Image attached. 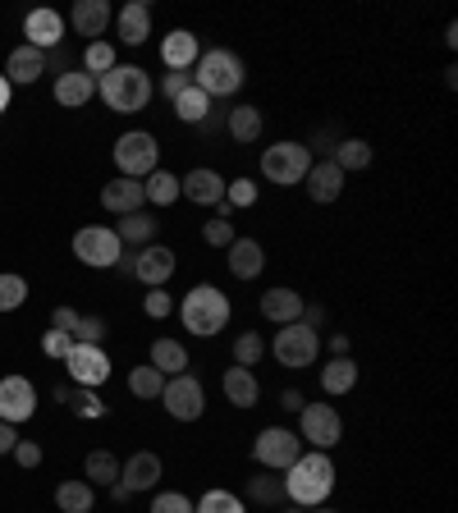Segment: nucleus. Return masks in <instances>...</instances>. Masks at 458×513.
<instances>
[{
  "label": "nucleus",
  "instance_id": "obj_51",
  "mask_svg": "<svg viewBox=\"0 0 458 513\" xmlns=\"http://www.w3.org/2000/svg\"><path fill=\"white\" fill-rule=\"evenodd\" d=\"M184 88H193V74H179V69H170V74L161 78V92H165V97H170V101H175Z\"/></svg>",
  "mask_w": 458,
  "mask_h": 513
},
{
  "label": "nucleus",
  "instance_id": "obj_60",
  "mask_svg": "<svg viewBox=\"0 0 458 513\" xmlns=\"http://www.w3.org/2000/svg\"><path fill=\"white\" fill-rule=\"evenodd\" d=\"M307 513H339V509H330V504H317V509H307Z\"/></svg>",
  "mask_w": 458,
  "mask_h": 513
},
{
  "label": "nucleus",
  "instance_id": "obj_3",
  "mask_svg": "<svg viewBox=\"0 0 458 513\" xmlns=\"http://www.w3.org/2000/svg\"><path fill=\"white\" fill-rule=\"evenodd\" d=\"M243 78H248L243 60L234 51H225V46L202 51V55H197V65H193V88H202L211 101H216V97H234V92L243 88Z\"/></svg>",
  "mask_w": 458,
  "mask_h": 513
},
{
  "label": "nucleus",
  "instance_id": "obj_44",
  "mask_svg": "<svg viewBox=\"0 0 458 513\" xmlns=\"http://www.w3.org/2000/svg\"><path fill=\"white\" fill-rule=\"evenodd\" d=\"M225 202H229V207H252V202H257V184H252L248 175H243V179H225Z\"/></svg>",
  "mask_w": 458,
  "mask_h": 513
},
{
  "label": "nucleus",
  "instance_id": "obj_5",
  "mask_svg": "<svg viewBox=\"0 0 458 513\" xmlns=\"http://www.w3.org/2000/svg\"><path fill=\"white\" fill-rule=\"evenodd\" d=\"M275 362L280 367H289V372H303V367H312L321 353V335L312 326H303V321H289V326L275 330V344H271Z\"/></svg>",
  "mask_w": 458,
  "mask_h": 513
},
{
  "label": "nucleus",
  "instance_id": "obj_36",
  "mask_svg": "<svg viewBox=\"0 0 458 513\" xmlns=\"http://www.w3.org/2000/svg\"><path fill=\"white\" fill-rule=\"evenodd\" d=\"M175 115H179L184 124H193V129H197V124L211 115V97H207L202 88H184V92L175 97Z\"/></svg>",
  "mask_w": 458,
  "mask_h": 513
},
{
  "label": "nucleus",
  "instance_id": "obj_49",
  "mask_svg": "<svg viewBox=\"0 0 458 513\" xmlns=\"http://www.w3.org/2000/svg\"><path fill=\"white\" fill-rule=\"evenodd\" d=\"M69 349H74V339H69L65 330H46V335H42V353H46V358H65Z\"/></svg>",
  "mask_w": 458,
  "mask_h": 513
},
{
  "label": "nucleus",
  "instance_id": "obj_23",
  "mask_svg": "<svg viewBox=\"0 0 458 513\" xmlns=\"http://www.w3.org/2000/svg\"><path fill=\"white\" fill-rule=\"evenodd\" d=\"M197 55H202V42H197V33H188V28H170L161 42V60L165 69H193L197 65Z\"/></svg>",
  "mask_w": 458,
  "mask_h": 513
},
{
  "label": "nucleus",
  "instance_id": "obj_58",
  "mask_svg": "<svg viewBox=\"0 0 458 513\" xmlns=\"http://www.w3.org/2000/svg\"><path fill=\"white\" fill-rule=\"evenodd\" d=\"M10 78H5V74H0V115H5V110H10Z\"/></svg>",
  "mask_w": 458,
  "mask_h": 513
},
{
  "label": "nucleus",
  "instance_id": "obj_45",
  "mask_svg": "<svg viewBox=\"0 0 458 513\" xmlns=\"http://www.w3.org/2000/svg\"><path fill=\"white\" fill-rule=\"evenodd\" d=\"M152 513H193V500L184 491H161L152 500Z\"/></svg>",
  "mask_w": 458,
  "mask_h": 513
},
{
  "label": "nucleus",
  "instance_id": "obj_32",
  "mask_svg": "<svg viewBox=\"0 0 458 513\" xmlns=\"http://www.w3.org/2000/svg\"><path fill=\"white\" fill-rule=\"evenodd\" d=\"M248 500L262 504V509H280L284 504V477H275V472H257V477H248Z\"/></svg>",
  "mask_w": 458,
  "mask_h": 513
},
{
  "label": "nucleus",
  "instance_id": "obj_40",
  "mask_svg": "<svg viewBox=\"0 0 458 513\" xmlns=\"http://www.w3.org/2000/svg\"><path fill=\"white\" fill-rule=\"evenodd\" d=\"M28 303V280L14 271L0 275V312H19V307Z\"/></svg>",
  "mask_w": 458,
  "mask_h": 513
},
{
  "label": "nucleus",
  "instance_id": "obj_43",
  "mask_svg": "<svg viewBox=\"0 0 458 513\" xmlns=\"http://www.w3.org/2000/svg\"><path fill=\"white\" fill-rule=\"evenodd\" d=\"M193 513H248V509H243V500L234 491H207L193 504Z\"/></svg>",
  "mask_w": 458,
  "mask_h": 513
},
{
  "label": "nucleus",
  "instance_id": "obj_7",
  "mask_svg": "<svg viewBox=\"0 0 458 513\" xmlns=\"http://www.w3.org/2000/svg\"><path fill=\"white\" fill-rule=\"evenodd\" d=\"M298 454H303V440H298V431H289V426H266V431H257V440H252V459L266 472H289L298 463Z\"/></svg>",
  "mask_w": 458,
  "mask_h": 513
},
{
  "label": "nucleus",
  "instance_id": "obj_59",
  "mask_svg": "<svg viewBox=\"0 0 458 513\" xmlns=\"http://www.w3.org/2000/svg\"><path fill=\"white\" fill-rule=\"evenodd\" d=\"M280 509H284V513H307L303 504H280Z\"/></svg>",
  "mask_w": 458,
  "mask_h": 513
},
{
  "label": "nucleus",
  "instance_id": "obj_27",
  "mask_svg": "<svg viewBox=\"0 0 458 513\" xmlns=\"http://www.w3.org/2000/svg\"><path fill=\"white\" fill-rule=\"evenodd\" d=\"M220 390H225V399L234 408H257V399H262V385H257L252 367H229V372L220 376Z\"/></svg>",
  "mask_w": 458,
  "mask_h": 513
},
{
  "label": "nucleus",
  "instance_id": "obj_35",
  "mask_svg": "<svg viewBox=\"0 0 458 513\" xmlns=\"http://www.w3.org/2000/svg\"><path fill=\"white\" fill-rule=\"evenodd\" d=\"M142 193H147V202H152V207H175L179 179L170 175V170H152V175L142 179Z\"/></svg>",
  "mask_w": 458,
  "mask_h": 513
},
{
  "label": "nucleus",
  "instance_id": "obj_4",
  "mask_svg": "<svg viewBox=\"0 0 458 513\" xmlns=\"http://www.w3.org/2000/svg\"><path fill=\"white\" fill-rule=\"evenodd\" d=\"M97 88H101V101H106L115 115H133V110H142L152 101V78L138 65H115L110 74L97 78Z\"/></svg>",
  "mask_w": 458,
  "mask_h": 513
},
{
  "label": "nucleus",
  "instance_id": "obj_6",
  "mask_svg": "<svg viewBox=\"0 0 458 513\" xmlns=\"http://www.w3.org/2000/svg\"><path fill=\"white\" fill-rule=\"evenodd\" d=\"M312 170V147L307 142H275L262 152V175L280 188L303 184V175Z\"/></svg>",
  "mask_w": 458,
  "mask_h": 513
},
{
  "label": "nucleus",
  "instance_id": "obj_17",
  "mask_svg": "<svg viewBox=\"0 0 458 513\" xmlns=\"http://www.w3.org/2000/svg\"><path fill=\"white\" fill-rule=\"evenodd\" d=\"M179 197L197 202V207H220V202H225V179H220L216 170H207V165H197V170H188V175L179 179Z\"/></svg>",
  "mask_w": 458,
  "mask_h": 513
},
{
  "label": "nucleus",
  "instance_id": "obj_14",
  "mask_svg": "<svg viewBox=\"0 0 458 513\" xmlns=\"http://www.w3.org/2000/svg\"><path fill=\"white\" fill-rule=\"evenodd\" d=\"M175 266H179V257H175V248H161V243H147V248H138V257L129 262V271L138 275L147 289H161L170 275H175Z\"/></svg>",
  "mask_w": 458,
  "mask_h": 513
},
{
  "label": "nucleus",
  "instance_id": "obj_2",
  "mask_svg": "<svg viewBox=\"0 0 458 513\" xmlns=\"http://www.w3.org/2000/svg\"><path fill=\"white\" fill-rule=\"evenodd\" d=\"M229 294L225 289H216V284H193L184 294V303H179V321H184V330L188 335H202V339H211V335H220V330L229 326Z\"/></svg>",
  "mask_w": 458,
  "mask_h": 513
},
{
  "label": "nucleus",
  "instance_id": "obj_30",
  "mask_svg": "<svg viewBox=\"0 0 458 513\" xmlns=\"http://www.w3.org/2000/svg\"><path fill=\"white\" fill-rule=\"evenodd\" d=\"M358 385V362L353 358H330L321 367V390L326 394H349Z\"/></svg>",
  "mask_w": 458,
  "mask_h": 513
},
{
  "label": "nucleus",
  "instance_id": "obj_41",
  "mask_svg": "<svg viewBox=\"0 0 458 513\" xmlns=\"http://www.w3.org/2000/svg\"><path fill=\"white\" fill-rule=\"evenodd\" d=\"M266 353V339L257 335V330H243L239 339H234V367H257Z\"/></svg>",
  "mask_w": 458,
  "mask_h": 513
},
{
  "label": "nucleus",
  "instance_id": "obj_34",
  "mask_svg": "<svg viewBox=\"0 0 458 513\" xmlns=\"http://www.w3.org/2000/svg\"><path fill=\"white\" fill-rule=\"evenodd\" d=\"M330 161L349 175V170H367L371 165V142L367 138H344V142H335V156Z\"/></svg>",
  "mask_w": 458,
  "mask_h": 513
},
{
  "label": "nucleus",
  "instance_id": "obj_10",
  "mask_svg": "<svg viewBox=\"0 0 458 513\" xmlns=\"http://www.w3.org/2000/svg\"><path fill=\"white\" fill-rule=\"evenodd\" d=\"M298 440L321 449V454H330V449L344 440V417L330 404H303V413H298Z\"/></svg>",
  "mask_w": 458,
  "mask_h": 513
},
{
  "label": "nucleus",
  "instance_id": "obj_55",
  "mask_svg": "<svg viewBox=\"0 0 458 513\" xmlns=\"http://www.w3.org/2000/svg\"><path fill=\"white\" fill-rule=\"evenodd\" d=\"M14 445H19V436H14V426H10V422H0V454H10Z\"/></svg>",
  "mask_w": 458,
  "mask_h": 513
},
{
  "label": "nucleus",
  "instance_id": "obj_22",
  "mask_svg": "<svg viewBox=\"0 0 458 513\" xmlns=\"http://www.w3.org/2000/svg\"><path fill=\"white\" fill-rule=\"evenodd\" d=\"M115 33L124 46H142L152 37V5L147 0H129L120 14H115Z\"/></svg>",
  "mask_w": 458,
  "mask_h": 513
},
{
  "label": "nucleus",
  "instance_id": "obj_33",
  "mask_svg": "<svg viewBox=\"0 0 458 513\" xmlns=\"http://www.w3.org/2000/svg\"><path fill=\"white\" fill-rule=\"evenodd\" d=\"M156 230H161V220L156 216H147V211H133V216H124L120 220V243H138V248H147V243L156 239Z\"/></svg>",
  "mask_w": 458,
  "mask_h": 513
},
{
  "label": "nucleus",
  "instance_id": "obj_50",
  "mask_svg": "<svg viewBox=\"0 0 458 513\" xmlns=\"http://www.w3.org/2000/svg\"><path fill=\"white\" fill-rule=\"evenodd\" d=\"M10 454H14V463H19V468H37V463H42V445H33V440H19Z\"/></svg>",
  "mask_w": 458,
  "mask_h": 513
},
{
  "label": "nucleus",
  "instance_id": "obj_48",
  "mask_svg": "<svg viewBox=\"0 0 458 513\" xmlns=\"http://www.w3.org/2000/svg\"><path fill=\"white\" fill-rule=\"evenodd\" d=\"M142 312H147L152 321H161V317H170V312H175V298L165 294V289H152V294L142 298Z\"/></svg>",
  "mask_w": 458,
  "mask_h": 513
},
{
  "label": "nucleus",
  "instance_id": "obj_16",
  "mask_svg": "<svg viewBox=\"0 0 458 513\" xmlns=\"http://www.w3.org/2000/svg\"><path fill=\"white\" fill-rule=\"evenodd\" d=\"M303 188H307V197L312 202H339V193H344V170H339L330 156H321V161H312V170L303 175Z\"/></svg>",
  "mask_w": 458,
  "mask_h": 513
},
{
  "label": "nucleus",
  "instance_id": "obj_28",
  "mask_svg": "<svg viewBox=\"0 0 458 513\" xmlns=\"http://www.w3.org/2000/svg\"><path fill=\"white\" fill-rule=\"evenodd\" d=\"M225 129H229V138L239 142V147H248V142L262 138V110L257 106H229L225 110Z\"/></svg>",
  "mask_w": 458,
  "mask_h": 513
},
{
  "label": "nucleus",
  "instance_id": "obj_57",
  "mask_svg": "<svg viewBox=\"0 0 458 513\" xmlns=\"http://www.w3.org/2000/svg\"><path fill=\"white\" fill-rule=\"evenodd\" d=\"M330 353H335V358H349V335H330Z\"/></svg>",
  "mask_w": 458,
  "mask_h": 513
},
{
  "label": "nucleus",
  "instance_id": "obj_38",
  "mask_svg": "<svg viewBox=\"0 0 458 513\" xmlns=\"http://www.w3.org/2000/svg\"><path fill=\"white\" fill-rule=\"evenodd\" d=\"M55 399H60V404H69L78 417H106V404H101L92 390H83V385H78V390H65V385H60V390H55Z\"/></svg>",
  "mask_w": 458,
  "mask_h": 513
},
{
  "label": "nucleus",
  "instance_id": "obj_37",
  "mask_svg": "<svg viewBox=\"0 0 458 513\" xmlns=\"http://www.w3.org/2000/svg\"><path fill=\"white\" fill-rule=\"evenodd\" d=\"M83 472H88V486H115V481H120V459L106 454V449H92Z\"/></svg>",
  "mask_w": 458,
  "mask_h": 513
},
{
  "label": "nucleus",
  "instance_id": "obj_26",
  "mask_svg": "<svg viewBox=\"0 0 458 513\" xmlns=\"http://www.w3.org/2000/svg\"><path fill=\"white\" fill-rule=\"evenodd\" d=\"M303 303L307 298L298 294V289H284L280 284V289H266L262 294V317L275 321V326H289V321L303 317Z\"/></svg>",
  "mask_w": 458,
  "mask_h": 513
},
{
  "label": "nucleus",
  "instance_id": "obj_52",
  "mask_svg": "<svg viewBox=\"0 0 458 513\" xmlns=\"http://www.w3.org/2000/svg\"><path fill=\"white\" fill-rule=\"evenodd\" d=\"M74 326H78V312H74V307H55V312H51V330H65V335L74 339Z\"/></svg>",
  "mask_w": 458,
  "mask_h": 513
},
{
  "label": "nucleus",
  "instance_id": "obj_18",
  "mask_svg": "<svg viewBox=\"0 0 458 513\" xmlns=\"http://www.w3.org/2000/svg\"><path fill=\"white\" fill-rule=\"evenodd\" d=\"M101 207L110 211V216H133V211L147 207V193H142V179H110L106 188H101Z\"/></svg>",
  "mask_w": 458,
  "mask_h": 513
},
{
  "label": "nucleus",
  "instance_id": "obj_19",
  "mask_svg": "<svg viewBox=\"0 0 458 513\" xmlns=\"http://www.w3.org/2000/svg\"><path fill=\"white\" fill-rule=\"evenodd\" d=\"M23 37H28V46H37V51H51V46L65 42V19L55 10H28V19H23Z\"/></svg>",
  "mask_w": 458,
  "mask_h": 513
},
{
  "label": "nucleus",
  "instance_id": "obj_53",
  "mask_svg": "<svg viewBox=\"0 0 458 513\" xmlns=\"http://www.w3.org/2000/svg\"><path fill=\"white\" fill-rule=\"evenodd\" d=\"M298 321H303V326H312V330H317L321 321H326V307H321V303H303V317H298Z\"/></svg>",
  "mask_w": 458,
  "mask_h": 513
},
{
  "label": "nucleus",
  "instance_id": "obj_24",
  "mask_svg": "<svg viewBox=\"0 0 458 513\" xmlns=\"http://www.w3.org/2000/svg\"><path fill=\"white\" fill-rule=\"evenodd\" d=\"M229 275H234V280H257V275L266 271V252H262V243L257 239H234L229 243Z\"/></svg>",
  "mask_w": 458,
  "mask_h": 513
},
{
  "label": "nucleus",
  "instance_id": "obj_20",
  "mask_svg": "<svg viewBox=\"0 0 458 513\" xmlns=\"http://www.w3.org/2000/svg\"><path fill=\"white\" fill-rule=\"evenodd\" d=\"M115 10H110V0H78L74 10H69V23H74L78 37H88V42H101V33L110 28Z\"/></svg>",
  "mask_w": 458,
  "mask_h": 513
},
{
  "label": "nucleus",
  "instance_id": "obj_21",
  "mask_svg": "<svg viewBox=\"0 0 458 513\" xmlns=\"http://www.w3.org/2000/svg\"><path fill=\"white\" fill-rule=\"evenodd\" d=\"M46 74V51H37V46H14L10 60H5V78H10V88H28V83H37V78Z\"/></svg>",
  "mask_w": 458,
  "mask_h": 513
},
{
  "label": "nucleus",
  "instance_id": "obj_13",
  "mask_svg": "<svg viewBox=\"0 0 458 513\" xmlns=\"http://www.w3.org/2000/svg\"><path fill=\"white\" fill-rule=\"evenodd\" d=\"M37 413V390L28 376H0V422H28Z\"/></svg>",
  "mask_w": 458,
  "mask_h": 513
},
{
  "label": "nucleus",
  "instance_id": "obj_15",
  "mask_svg": "<svg viewBox=\"0 0 458 513\" xmlns=\"http://www.w3.org/2000/svg\"><path fill=\"white\" fill-rule=\"evenodd\" d=\"M156 481H161V459H156L152 449H138L129 463H120V486L124 495H142V491H156Z\"/></svg>",
  "mask_w": 458,
  "mask_h": 513
},
{
  "label": "nucleus",
  "instance_id": "obj_31",
  "mask_svg": "<svg viewBox=\"0 0 458 513\" xmlns=\"http://www.w3.org/2000/svg\"><path fill=\"white\" fill-rule=\"evenodd\" d=\"M92 500H97V491L88 481H60L55 486V509L60 513H92Z\"/></svg>",
  "mask_w": 458,
  "mask_h": 513
},
{
  "label": "nucleus",
  "instance_id": "obj_46",
  "mask_svg": "<svg viewBox=\"0 0 458 513\" xmlns=\"http://www.w3.org/2000/svg\"><path fill=\"white\" fill-rule=\"evenodd\" d=\"M101 339H106V321H101V317H78L74 344H101Z\"/></svg>",
  "mask_w": 458,
  "mask_h": 513
},
{
  "label": "nucleus",
  "instance_id": "obj_11",
  "mask_svg": "<svg viewBox=\"0 0 458 513\" xmlns=\"http://www.w3.org/2000/svg\"><path fill=\"white\" fill-rule=\"evenodd\" d=\"M161 404L165 413L175 417V422H197V417L207 413V394H202V381L197 376H165V390H161Z\"/></svg>",
  "mask_w": 458,
  "mask_h": 513
},
{
  "label": "nucleus",
  "instance_id": "obj_25",
  "mask_svg": "<svg viewBox=\"0 0 458 513\" xmlns=\"http://www.w3.org/2000/svg\"><path fill=\"white\" fill-rule=\"evenodd\" d=\"M92 97H97V78L83 74V69H65V74L55 78V101H60L65 110L88 106Z\"/></svg>",
  "mask_w": 458,
  "mask_h": 513
},
{
  "label": "nucleus",
  "instance_id": "obj_56",
  "mask_svg": "<svg viewBox=\"0 0 458 513\" xmlns=\"http://www.w3.org/2000/svg\"><path fill=\"white\" fill-rule=\"evenodd\" d=\"M280 404L289 408V413H303V394H298V390H284V394H280Z\"/></svg>",
  "mask_w": 458,
  "mask_h": 513
},
{
  "label": "nucleus",
  "instance_id": "obj_47",
  "mask_svg": "<svg viewBox=\"0 0 458 513\" xmlns=\"http://www.w3.org/2000/svg\"><path fill=\"white\" fill-rule=\"evenodd\" d=\"M202 239H207L211 248H229L239 234H234V225H229V220H207V225H202Z\"/></svg>",
  "mask_w": 458,
  "mask_h": 513
},
{
  "label": "nucleus",
  "instance_id": "obj_1",
  "mask_svg": "<svg viewBox=\"0 0 458 513\" xmlns=\"http://www.w3.org/2000/svg\"><path fill=\"white\" fill-rule=\"evenodd\" d=\"M330 491H335V463H330V454L303 449L294 468L284 472V500L303 504V509H317V504L330 500Z\"/></svg>",
  "mask_w": 458,
  "mask_h": 513
},
{
  "label": "nucleus",
  "instance_id": "obj_39",
  "mask_svg": "<svg viewBox=\"0 0 458 513\" xmlns=\"http://www.w3.org/2000/svg\"><path fill=\"white\" fill-rule=\"evenodd\" d=\"M129 390L138 394V399H161V390H165V376L156 372L152 362H147V367H133V372H129Z\"/></svg>",
  "mask_w": 458,
  "mask_h": 513
},
{
  "label": "nucleus",
  "instance_id": "obj_9",
  "mask_svg": "<svg viewBox=\"0 0 458 513\" xmlns=\"http://www.w3.org/2000/svg\"><path fill=\"white\" fill-rule=\"evenodd\" d=\"M115 165H120L124 179H147L152 170H161V147H156L152 133L133 129L115 142Z\"/></svg>",
  "mask_w": 458,
  "mask_h": 513
},
{
  "label": "nucleus",
  "instance_id": "obj_8",
  "mask_svg": "<svg viewBox=\"0 0 458 513\" xmlns=\"http://www.w3.org/2000/svg\"><path fill=\"white\" fill-rule=\"evenodd\" d=\"M74 257L83 266H92V271H110V266H120L124 243H120V234L106 230V225H83V230L74 234Z\"/></svg>",
  "mask_w": 458,
  "mask_h": 513
},
{
  "label": "nucleus",
  "instance_id": "obj_29",
  "mask_svg": "<svg viewBox=\"0 0 458 513\" xmlns=\"http://www.w3.org/2000/svg\"><path fill=\"white\" fill-rule=\"evenodd\" d=\"M152 367L161 376H184L188 372V349L179 339H156L152 344Z\"/></svg>",
  "mask_w": 458,
  "mask_h": 513
},
{
  "label": "nucleus",
  "instance_id": "obj_54",
  "mask_svg": "<svg viewBox=\"0 0 458 513\" xmlns=\"http://www.w3.org/2000/svg\"><path fill=\"white\" fill-rule=\"evenodd\" d=\"M307 147H317V152H330V156H335V129H326V133H317V138L307 142Z\"/></svg>",
  "mask_w": 458,
  "mask_h": 513
},
{
  "label": "nucleus",
  "instance_id": "obj_42",
  "mask_svg": "<svg viewBox=\"0 0 458 513\" xmlns=\"http://www.w3.org/2000/svg\"><path fill=\"white\" fill-rule=\"evenodd\" d=\"M115 69V46L110 42H88V51H83V74L101 78Z\"/></svg>",
  "mask_w": 458,
  "mask_h": 513
},
{
  "label": "nucleus",
  "instance_id": "obj_12",
  "mask_svg": "<svg viewBox=\"0 0 458 513\" xmlns=\"http://www.w3.org/2000/svg\"><path fill=\"white\" fill-rule=\"evenodd\" d=\"M65 367H69V381L83 385V390H97V385L110 381V358L101 344H74L65 353Z\"/></svg>",
  "mask_w": 458,
  "mask_h": 513
}]
</instances>
